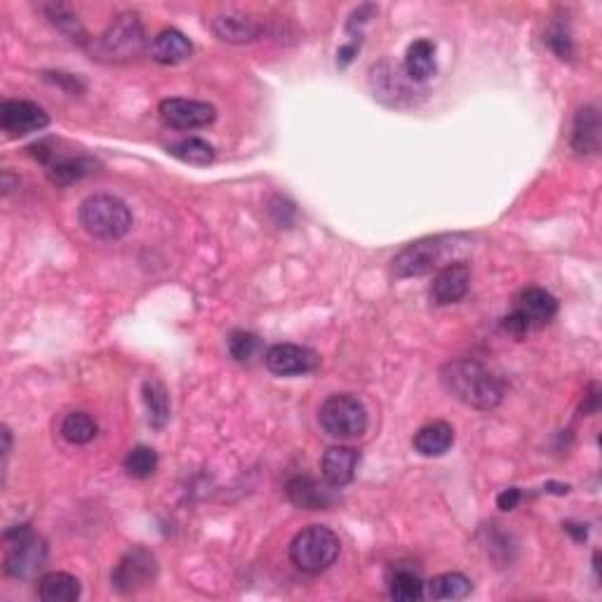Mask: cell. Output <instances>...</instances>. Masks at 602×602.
Here are the masks:
<instances>
[{"label":"cell","instance_id":"cell-1","mask_svg":"<svg viewBox=\"0 0 602 602\" xmlns=\"http://www.w3.org/2000/svg\"><path fill=\"white\" fill-rule=\"evenodd\" d=\"M440 381L459 403L476 410H494L504 400L501 379L476 360H452L440 372Z\"/></svg>","mask_w":602,"mask_h":602},{"label":"cell","instance_id":"cell-2","mask_svg":"<svg viewBox=\"0 0 602 602\" xmlns=\"http://www.w3.org/2000/svg\"><path fill=\"white\" fill-rule=\"evenodd\" d=\"M80 226L97 240H118L132 229V212L123 200L109 193L85 198L78 210Z\"/></svg>","mask_w":602,"mask_h":602},{"label":"cell","instance_id":"cell-3","mask_svg":"<svg viewBox=\"0 0 602 602\" xmlns=\"http://www.w3.org/2000/svg\"><path fill=\"white\" fill-rule=\"evenodd\" d=\"M341 541L330 527L309 525L304 527L290 544V560L297 570L306 574H320L330 570L339 558Z\"/></svg>","mask_w":602,"mask_h":602},{"label":"cell","instance_id":"cell-4","mask_svg":"<svg viewBox=\"0 0 602 602\" xmlns=\"http://www.w3.org/2000/svg\"><path fill=\"white\" fill-rule=\"evenodd\" d=\"M318 421L330 438L356 440L367 431V410L351 393H337L320 405Z\"/></svg>","mask_w":602,"mask_h":602},{"label":"cell","instance_id":"cell-5","mask_svg":"<svg viewBox=\"0 0 602 602\" xmlns=\"http://www.w3.org/2000/svg\"><path fill=\"white\" fill-rule=\"evenodd\" d=\"M10 551L5 558V572L15 579H29L45 565L48 546L31 532L29 525H19L5 534Z\"/></svg>","mask_w":602,"mask_h":602},{"label":"cell","instance_id":"cell-6","mask_svg":"<svg viewBox=\"0 0 602 602\" xmlns=\"http://www.w3.org/2000/svg\"><path fill=\"white\" fill-rule=\"evenodd\" d=\"M445 254L443 238H421L400 250L393 259V276L396 278H419L436 271Z\"/></svg>","mask_w":602,"mask_h":602},{"label":"cell","instance_id":"cell-7","mask_svg":"<svg viewBox=\"0 0 602 602\" xmlns=\"http://www.w3.org/2000/svg\"><path fill=\"white\" fill-rule=\"evenodd\" d=\"M144 48V29L137 15L125 12L109 26L99 40V55L109 59H130L137 57Z\"/></svg>","mask_w":602,"mask_h":602},{"label":"cell","instance_id":"cell-8","mask_svg":"<svg viewBox=\"0 0 602 602\" xmlns=\"http://www.w3.org/2000/svg\"><path fill=\"white\" fill-rule=\"evenodd\" d=\"M158 113L160 120L167 127H175V130H198V127L212 125L214 118H217V111H214L212 104L182 97H172L160 102Z\"/></svg>","mask_w":602,"mask_h":602},{"label":"cell","instance_id":"cell-9","mask_svg":"<svg viewBox=\"0 0 602 602\" xmlns=\"http://www.w3.org/2000/svg\"><path fill=\"white\" fill-rule=\"evenodd\" d=\"M264 363L278 377H304V374L318 370L320 358L316 351L306 349V346L276 344L266 351Z\"/></svg>","mask_w":602,"mask_h":602},{"label":"cell","instance_id":"cell-10","mask_svg":"<svg viewBox=\"0 0 602 602\" xmlns=\"http://www.w3.org/2000/svg\"><path fill=\"white\" fill-rule=\"evenodd\" d=\"M156 577V558L144 548H135L125 555L113 570V588L120 593H135L149 586Z\"/></svg>","mask_w":602,"mask_h":602},{"label":"cell","instance_id":"cell-11","mask_svg":"<svg viewBox=\"0 0 602 602\" xmlns=\"http://www.w3.org/2000/svg\"><path fill=\"white\" fill-rule=\"evenodd\" d=\"M50 116L40 109L38 104L26 102V99H10L0 106V125L10 137H26L33 132L45 130Z\"/></svg>","mask_w":602,"mask_h":602},{"label":"cell","instance_id":"cell-12","mask_svg":"<svg viewBox=\"0 0 602 602\" xmlns=\"http://www.w3.org/2000/svg\"><path fill=\"white\" fill-rule=\"evenodd\" d=\"M471 287V269L466 264H447L436 273L431 285V301L436 306L457 304Z\"/></svg>","mask_w":602,"mask_h":602},{"label":"cell","instance_id":"cell-13","mask_svg":"<svg viewBox=\"0 0 602 602\" xmlns=\"http://www.w3.org/2000/svg\"><path fill=\"white\" fill-rule=\"evenodd\" d=\"M513 313H518L527 327L534 330V327H544L551 323L555 313H558V301H555L551 292L541 290V287H527L515 299Z\"/></svg>","mask_w":602,"mask_h":602},{"label":"cell","instance_id":"cell-14","mask_svg":"<svg viewBox=\"0 0 602 602\" xmlns=\"http://www.w3.org/2000/svg\"><path fill=\"white\" fill-rule=\"evenodd\" d=\"M358 464H360L358 450H353V447H346V445H334V447H327L323 459H320V471H323V478L327 480V485L344 487L353 483Z\"/></svg>","mask_w":602,"mask_h":602},{"label":"cell","instance_id":"cell-15","mask_svg":"<svg viewBox=\"0 0 602 602\" xmlns=\"http://www.w3.org/2000/svg\"><path fill=\"white\" fill-rule=\"evenodd\" d=\"M210 26L214 36L222 38L224 43H233V45L252 43V40L262 36V24L247 15H238V12H226V15L214 17Z\"/></svg>","mask_w":602,"mask_h":602},{"label":"cell","instance_id":"cell-16","mask_svg":"<svg viewBox=\"0 0 602 602\" xmlns=\"http://www.w3.org/2000/svg\"><path fill=\"white\" fill-rule=\"evenodd\" d=\"M191 55H193L191 40L177 29H163L151 40V57L156 59L158 64H165V66L184 64L186 59H191Z\"/></svg>","mask_w":602,"mask_h":602},{"label":"cell","instance_id":"cell-17","mask_svg":"<svg viewBox=\"0 0 602 602\" xmlns=\"http://www.w3.org/2000/svg\"><path fill=\"white\" fill-rule=\"evenodd\" d=\"M412 443L421 457H443L454 445V428L447 421H433L414 433Z\"/></svg>","mask_w":602,"mask_h":602},{"label":"cell","instance_id":"cell-18","mask_svg":"<svg viewBox=\"0 0 602 602\" xmlns=\"http://www.w3.org/2000/svg\"><path fill=\"white\" fill-rule=\"evenodd\" d=\"M436 73V45L428 38H419L407 48L405 76L412 83H426Z\"/></svg>","mask_w":602,"mask_h":602},{"label":"cell","instance_id":"cell-19","mask_svg":"<svg viewBox=\"0 0 602 602\" xmlns=\"http://www.w3.org/2000/svg\"><path fill=\"white\" fill-rule=\"evenodd\" d=\"M600 113L595 106H584L577 113L572 132V146L579 153H598L600 149Z\"/></svg>","mask_w":602,"mask_h":602},{"label":"cell","instance_id":"cell-20","mask_svg":"<svg viewBox=\"0 0 602 602\" xmlns=\"http://www.w3.org/2000/svg\"><path fill=\"white\" fill-rule=\"evenodd\" d=\"M287 497H290L294 506L309 508V511H320V508H327L332 504L330 490L311 478H292L287 483Z\"/></svg>","mask_w":602,"mask_h":602},{"label":"cell","instance_id":"cell-21","mask_svg":"<svg viewBox=\"0 0 602 602\" xmlns=\"http://www.w3.org/2000/svg\"><path fill=\"white\" fill-rule=\"evenodd\" d=\"M471 588V579L461 572H445L428 581L424 595L431 600H464L471 595Z\"/></svg>","mask_w":602,"mask_h":602},{"label":"cell","instance_id":"cell-22","mask_svg":"<svg viewBox=\"0 0 602 602\" xmlns=\"http://www.w3.org/2000/svg\"><path fill=\"white\" fill-rule=\"evenodd\" d=\"M38 595L45 602H76L80 598V581L73 574H45L38 584Z\"/></svg>","mask_w":602,"mask_h":602},{"label":"cell","instance_id":"cell-23","mask_svg":"<svg viewBox=\"0 0 602 602\" xmlns=\"http://www.w3.org/2000/svg\"><path fill=\"white\" fill-rule=\"evenodd\" d=\"M62 438L71 445H88L97 436V421L88 412H71L62 421Z\"/></svg>","mask_w":602,"mask_h":602},{"label":"cell","instance_id":"cell-24","mask_svg":"<svg viewBox=\"0 0 602 602\" xmlns=\"http://www.w3.org/2000/svg\"><path fill=\"white\" fill-rule=\"evenodd\" d=\"M144 403L153 428H163L170 421V396L158 379H149L144 384Z\"/></svg>","mask_w":602,"mask_h":602},{"label":"cell","instance_id":"cell-25","mask_svg":"<svg viewBox=\"0 0 602 602\" xmlns=\"http://www.w3.org/2000/svg\"><path fill=\"white\" fill-rule=\"evenodd\" d=\"M167 151H170V156H175L182 160V163H189V165H210L214 160V151L212 146L203 142V139L198 137H189V139H182V142L167 146Z\"/></svg>","mask_w":602,"mask_h":602},{"label":"cell","instance_id":"cell-26","mask_svg":"<svg viewBox=\"0 0 602 602\" xmlns=\"http://www.w3.org/2000/svg\"><path fill=\"white\" fill-rule=\"evenodd\" d=\"M424 581L419 579V574L410 570H398L391 577L389 595L398 602H417L424 598Z\"/></svg>","mask_w":602,"mask_h":602},{"label":"cell","instance_id":"cell-27","mask_svg":"<svg viewBox=\"0 0 602 602\" xmlns=\"http://www.w3.org/2000/svg\"><path fill=\"white\" fill-rule=\"evenodd\" d=\"M156 468H158V454H156V450H151V447L137 445L135 450L127 452L125 471L130 478L146 480L156 473Z\"/></svg>","mask_w":602,"mask_h":602},{"label":"cell","instance_id":"cell-28","mask_svg":"<svg viewBox=\"0 0 602 602\" xmlns=\"http://www.w3.org/2000/svg\"><path fill=\"white\" fill-rule=\"evenodd\" d=\"M257 349H259L257 334L238 330L229 337V353L233 356V360H240V363H243V360H250L254 353H257Z\"/></svg>","mask_w":602,"mask_h":602},{"label":"cell","instance_id":"cell-29","mask_svg":"<svg viewBox=\"0 0 602 602\" xmlns=\"http://www.w3.org/2000/svg\"><path fill=\"white\" fill-rule=\"evenodd\" d=\"M520 499H523V494H520L518 487H511V490H504L497 497V506L501 511H513L515 506L520 504Z\"/></svg>","mask_w":602,"mask_h":602}]
</instances>
